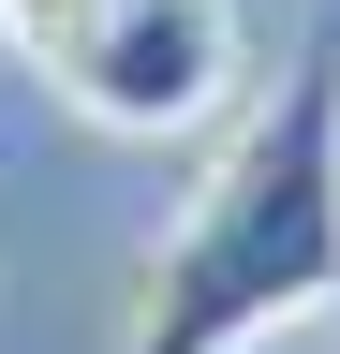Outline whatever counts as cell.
<instances>
[{"label":"cell","instance_id":"6da1fadb","mask_svg":"<svg viewBox=\"0 0 340 354\" xmlns=\"http://www.w3.org/2000/svg\"><path fill=\"white\" fill-rule=\"evenodd\" d=\"M311 310H340V0H311L296 74L237 118L178 236L148 251L134 354H251Z\"/></svg>","mask_w":340,"mask_h":354},{"label":"cell","instance_id":"7a4b0ae2","mask_svg":"<svg viewBox=\"0 0 340 354\" xmlns=\"http://www.w3.org/2000/svg\"><path fill=\"white\" fill-rule=\"evenodd\" d=\"M0 30L104 133H193L237 88V0H0Z\"/></svg>","mask_w":340,"mask_h":354}]
</instances>
